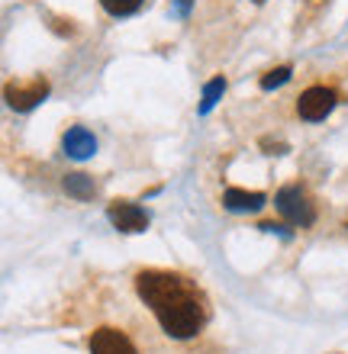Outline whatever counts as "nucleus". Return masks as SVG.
Segmentation results:
<instances>
[{"label":"nucleus","mask_w":348,"mask_h":354,"mask_svg":"<svg viewBox=\"0 0 348 354\" xmlns=\"http://www.w3.org/2000/svg\"><path fill=\"white\" fill-rule=\"evenodd\" d=\"M46 97H48V84H46V81H33L29 87H7L10 106H13V110H19V113L33 110V106H36V103H42Z\"/></svg>","instance_id":"423d86ee"},{"label":"nucleus","mask_w":348,"mask_h":354,"mask_svg":"<svg viewBox=\"0 0 348 354\" xmlns=\"http://www.w3.org/2000/svg\"><path fill=\"white\" fill-rule=\"evenodd\" d=\"M107 216H110V223L120 229V232H145V225H149V216H145V209L136 203H110V209H107Z\"/></svg>","instance_id":"20e7f679"},{"label":"nucleus","mask_w":348,"mask_h":354,"mask_svg":"<svg viewBox=\"0 0 348 354\" xmlns=\"http://www.w3.org/2000/svg\"><path fill=\"white\" fill-rule=\"evenodd\" d=\"M100 3H104V10L113 13V17H129V13L139 10L142 0H100Z\"/></svg>","instance_id":"9b49d317"},{"label":"nucleus","mask_w":348,"mask_h":354,"mask_svg":"<svg viewBox=\"0 0 348 354\" xmlns=\"http://www.w3.org/2000/svg\"><path fill=\"white\" fill-rule=\"evenodd\" d=\"M187 7H190V0H178V10H181V13H187Z\"/></svg>","instance_id":"ddd939ff"},{"label":"nucleus","mask_w":348,"mask_h":354,"mask_svg":"<svg viewBox=\"0 0 348 354\" xmlns=\"http://www.w3.org/2000/svg\"><path fill=\"white\" fill-rule=\"evenodd\" d=\"M223 91H226V81L223 77H213L207 87H203V100H200V113H210L213 106H217V100L223 97Z\"/></svg>","instance_id":"9d476101"},{"label":"nucleus","mask_w":348,"mask_h":354,"mask_svg":"<svg viewBox=\"0 0 348 354\" xmlns=\"http://www.w3.org/2000/svg\"><path fill=\"white\" fill-rule=\"evenodd\" d=\"M291 81V68H274V71H268V75L262 77V87L264 91H274V87H281Z\"/></svg>","instance_id":"f8f14e48"},{"label":"nucleus","mask_w":348,"mask_h":354,"mask_svg":"<svg viewBox=\"0 0 348 354\" xmlns=\"http://www.w3.org/2000/svg\"><path fill=\"white\" fill-rule=\"evenodd\" d=\"M223 203H226L229 213H258V209L264 206V194H258V190H239V187H232V190H226Z\"/></svg>","instance_id":"6e6552de"},{"label":"nucleus","mask_w":348,"mask_h":354,"mask_svg":"<svg viewBox=\"0 0 348 354\" xmlns=\"http://www.w3.org/2000/svg\"><path fill=\"white\" fill-rule=\"evenodd\" d=\"M65 155L68 158H77V161H84L91 158L97 151V139H94V132H87L84 126H75V129H68L65 132Z\"/></svg>","instance_id":"0eeeda50"},{"label":"nucleus","mask_w":348,"mask_h":354,"mask_svg":"<svg viewBox=\"0 0 348 354\" xmlns=\"http://www.w3.org/2000/svg\"><path fill=\"white\" fill-rule=\"evenodd\" d=\"M136 290L145 299V306L158 316L161 328L171 338L197 335L207 322V299L187 277L168 274V270H142L136 277Z\"/></svg>","instance_id":"f257e3e1"},{"label":"nucleus","mask_w":348,"mask_h":354,"mask_svg":"<svg viewBox=\"0 0 348 354\" xmlns=\"http://www.w3.org/2000/svg\"><path fill=\"white\" fill-rule=\"evenodd\" d=\"M65 190H68V196H75V200H87V196H94V180L87 174H68Z\"/></svg>","instance_id":"1a4fd4ad"},{"label":"nucleus","mask_w":348,"mask_h":354,"mask_svg":"<svg viewBox=\"0 0 348 354\" xmlns=\"http://www.w3.org/2000/svg\"><path fill=\"white\" fill-rule=\"evenodd\" d=\"M336 106V93L329 87H310V91H303V97L297 100V113H300L306 122H320L326 120Z\"/></svg>","instance_id":"7ed1b4c3"},{"label":"nucleus","mask_w":348,"mask_h":354,"mask_svg":"<svg viewBox=\"0 0 348 354\" xmlns=\"http://www.w3.org/2000/svg\"><path fill=\"white\" fill-rule=\"evenodd\" d=\"M274 203H277V209H281V216L287 223H293V225H310L313 223V206L300 187H284V190H277Z\"/></svg>","instance_id":"f03ea898"},{"label":"nucleus","mask_w":348,"mask_h":354,"mask_svg":"<svg viewBox=\"0 0 348 354\" xmlns=\"http://www.w3.org/2000/svg\"><path fill=\"white\" fill-rule=\"evenodd\" d=\"M91 354H136V348L116 328H97L91 335Z\"/></svg>","instance_id":"39448f33"}]
</instances>
